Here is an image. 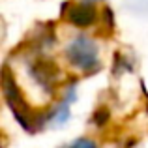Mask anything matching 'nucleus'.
Listing matches in <instances>:
<instances>
[{
	"label": "nucleus",
	"instance_id": "f257e3e1",
	"mask_svg": "<svg viewBox=\"0 0 148 148\" xmlns=\"http://www.w3.org/2000/svg\"><path fill=\"white\" fill-rule=\"evenodd\" d=\"M0 86H2V94L6 98V103L8 107L11 109L15 120L25 127L26 131H34V116H32V111H30L28 103L25 101V96H23L21 88H19L17 81H15L13 73L8 66H2L0 69Z\"/></svg>",
	"mask_w": 148,
	"mask_h": 148
},
{
	"label": "nucleus",
	"instance_id": "f03ea898",
	"mask_svg": "<svg viewBox=\"0 0 148 148\" xmlns=\"http://www.w3.org/2000/svg\"><path fill=\"white\" fill-rule=\"evenodd\" d=\"M66 58L79 69H94L98 66V45L86 36H77L66 49Z\"/></svg>",
	"mask_w": 148,
	"mask_h": 148
},
{
	"label": "nucleus",
	"instance_id": "7ed1b4c3",
	"mask_svg": "<svg viewBox=\"0 0 148 148\" xmlns=\"http://www.w3.org/2000/svg\"><path fill=\"white\" fill-rule=\"evenodd\" d=\"M30 73L32 77L41 84L43 88H53L54 83L58 81V75H60V69L54 64L53 60H47V58H40L36 60L32 66H30Z\"/></svg>",
	"mask_w": 148,
	"mask_h": 148
},
{
	"label": "nucleus",
	"instance_id": "20e7f679",
	"mask_svg": "<svg viewBox=\"0 0 148 148\" xmlns=\"http://www.w3.org/2000/svg\"><path fill=\"white\" fill-rule=\"evenodd\" d=\"M68 21L71 23V25L75 26H81V28H84V26H90L92 23L96 21V10L94 6H92L90 2H81V4H75V6L69 8L68 11Z\"/></svg>",
	"mask_w": 148,
	"mask_h": 148
},
{
	"label": "nucleus",
	"instance_id": "39448f33",
	"mask_svg": "<svg viewBox=\"0 0 148 148\" xmlns=\"http://www.w3.org/2000/svg\"><path fill=\"white\" fill-rule=\"evenodd\" d=\"M69 103H71L69 99H66L64 103H60L56 111L49 114V120H53L54 124H64L66 120L69 118Z\"/></svg>",
	"mask_w": 148,
	"mask_h": 148
},
{
	"label": "nucleus",
	"instance_id": "423d86ee",
	"mask_svg": "<svg viewBox=\"0 0 148 148\" xmlns=\"http://www.w3.org/2000/svg\"><path fill=\"white\" fill-rule=\"evenodd\" d=\"M107 120H109V111L107 109H98V111L94 112V122L98 124V126H103Z\"/></svg>",
	"mask_w": 148,
	"mask_h": 148
},
{
	"label": "nucleus",
	"instance_id": "0eeeda50",
	"mask_svg": "<svg viewBox=\"0 0 148 148\" xmlns=\"http://www.w3.org/2000/svg\"><path fill=\"white\" fill-rule=\"evenodd\" d=\"M69 148H98L94 141H88V139H79L77 143H73Z\"/></svg>",
	"mask_w": 148,
	"mask_h": 148
},
{
	"label": "nucleus",
	"instance_id": "6e6552de",
	"mask_svg": "<svg viewBox=\"0 0 148 148\" xmlns=\"http://www.w3.org/2000/svg\"><path fill=\"white\" fill-rule=\"evenodd\" d=\"M143 92L146 94V111H148V92H146V88H145V83H143Z\"/></svg>",
	"mask_w": 148,
	"mask_h": 148
},
{
	"label": "nucleus",
	"instance_id": "1a4fd4ad",
	"mask_svg": "<svg viewBox=\"0 0 148 148\" xmlns=\"http://www.w3.org/2000/svg\"><path fill=\"white\" fill-rule=\"evenodd\" d=\"M86 2H90V0H86Z\"/></svg>",
	"mask_w": 148,
	"mask_h": 148
}]
</instances>
